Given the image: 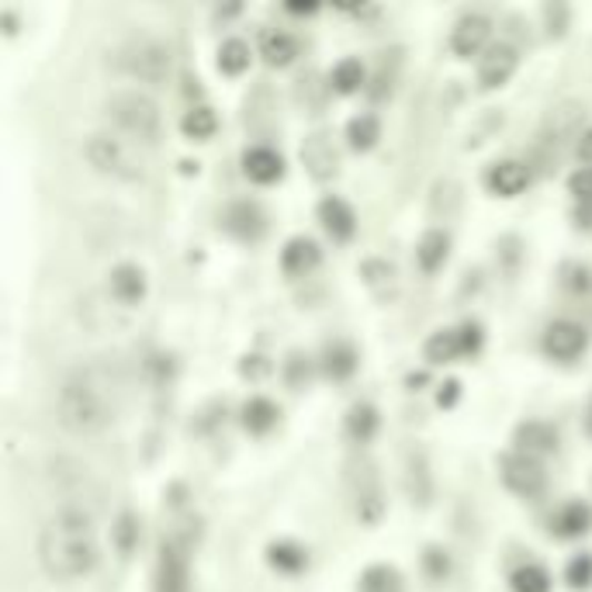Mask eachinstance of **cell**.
<instances>
[{"mask_svg":"<svg viewBox=\"0 0 592 592\" xmlns=\"http://www.w3.org/2000/svg\"><path fill=\"white\" fill-rule=\"evenodd\" d=\"M101 558L93 520L83 510H59L39 534V565L52 582H73L93 572Z\"/></svg>","mask_w":592,"mask_h":592,"instance_id":"1","label":"cell"},{"mask_svg":"<svg viewBox=\"0 0 592 592\" xmlns=\"http://www.w3.org/2000/svg\"><path fill=\"white\" fill-rule=\"evenodd\" d=\"M118 416V385L105 371L90 367L77 371L73 378L62 382L56 398V420L62 430L77 436H93L115 423Z\"/></svg>","mask_w":592,"mask_h":592,"instance_id":"2","label":"cell"},{"mask_svg":"<svg viewBox=\"0 0 592 592\" xmlns=\"http://www.w3.org/2000/svg\"><path fill=\"white\" fill-rule=\"evenodd\" d=\"M108 118L118 125L125 136H132L136 142H156L160 139V129H164V118H160V108H156L152 98L139 90H115L108 98Z\"/></svg>","mask_w":592,"mask_h":592,"instance_id":"3","label":"cell"},{"mask_svg":"<svg viewBox=\"0 0 592 592\" xmlns=\"http://www.w3.org/2000/svg\"><path fill=\"white\" fill-rule=\"evenodd\" d=\"M118 67L129 73L132 80H142V83H164L174 70V56H170V46L152 39V36H136L129 39L121 49H118Z\"/></svg>","mask_w":592,"mask_h":592,"instance_id":"4","label":"cell"},{"mask_svg":"<svg viewBox=\"0 0 592 592\" xmlns=\"http://www.w3.org/2000/svg\"><path fill=\"white\" fill-rule=\"evenodd\" d=\"M83 156L93 170L105 177H115V180H142V174H146L136 149L111 132H93L83 142Z\"/></svg>","mask_w":592,"mask_h":592,"instance_id":"5","label":"cell"},{"mask_svg":"<svg viewBox=\"0 0 592 592\" xmlns=\"http://www.w3.org/2000/svg\"><path fill=\"white\" fill-rule=\"evenodd\" d=\"M499 472H503L506 489L516 492V495H523V499L541 495V492H544V482H547L541 461H537V457H526V454H520V451L503 454V461H499Z\"/></svg>","mask_w":592,"mask_h":592,"instance_id":"6","label":"cell"},{"mask_svg":"<svg viewBox=\"0 0 592 592\" xmlns=\"http://www.w3.org/2000/svg\"><path fill=\"white\" fill-rule=\"evenodd\" d=\"M585 347H589V333H585V326H579L572 319H558L544 329V354L551 361L569 364V361L582 357Z\"/></svg>","mask_w":592,"mask_h":592,"instance_id":"7","label":"cell"},{"mask_svg":"<svg viewBox=\"0 0 592 592\" xmlns=\"http://www.w3.org/2000/svg\"><path fill=\"white\" fill-rule=\"evenodd\" d=\"M516 67H520V56H516L513 46H506V42L492 46V49L482 56V62H478V87H482V90L503 87V83L516 73Z\"/></svg>","mask_w":592,"mask_h":592,"instance_id":"8","label":"cell"},{"mask_svg":"<svg viewBox=\"0 0 592 592\" xmlns=\"http://www.w3.org/2000/svg\"><path fill=\"white\" fill-rule=\"evenodd\" d=\"M223 226H226V233H233L236 239L254 243V239L264 236L267 218H264V211H260L257 201H233V205L226 208V215H223Z\"/></svg>","mask_w":592,"mask_h":592,"instance_id":"9","label":"cell"},{"mask_svg":"<svg viewBox=\"0 0 592 592\" xmlns=\"http://www.w3.org/2000/svg\"><path fill=\"white\" fill-rule=\"evenodd\" d=\"M156 592H187V554L177 541H167L156 561Z\"/></svg>","mask_w":592,"mask_h":592,"instance_id":"10","label":"cell"},{"mask_svg":"<svg viewBox=\"0 0 592 592\" xmlns=\"http://www.w3.org/2000/svg\"><path fill=\"white\" fill-rule=\"evenodd\" d=\"M489 31H492V21L485 14H464L454 31H451V49L461 56V59H472L485 49L489 42Z\"/></svg>","mask_w":592,"mask_h":592,"instance_id":"11","label":"cell"},{"mask_svg":"<svg viewBox=\"0 0 592 592\" xmlns=\"http://www.w3.org/2000/svg\"><path fill=\"white\" fill-rule=\"evenodd\" d=\"M485 184H489V191L499 195V198H516V195L526 191V184H530V167L520 164V160H499V164L489 167Z\"/></svg>","mask_w":592,"mask_h":592,"instance_id":"12","label":"cell"},{"mask_svg":"<svg viewBox=\"0 0 592 592\" xmlns=\"http://www.w3.org/2000/svg\"><path fill=\"white\" fill-rule=\"evenodd\" d=\"M516 451L526 457H541V454H554L558 451V430L541 423V420H530L516 426Z\"/></svg>","mask_w":592,"mask_h":592,"instance_id":"13","label":"cell"},{"mask_svg":"<svg viewBox=\"0 0 592 592\" xmlns=\"http://www.w3.org/2000/svg\"><path fill=\"white\" fill-rule=\"evenodd\" d=\"M302 164L308 167V174L316 180H329L336 174V149L329 146L326 136H308L302 142Z\"/></svg>","mask_w":592,"mask_h":592,"instance_id":"14","label":"cell"},{"mask_svg":"<svg viewBox=\"0 0 592 592\" xmlns=\"http://www.w3.org/2000/svg\"><path fill=\"white\" fill-rule=\"evenodd\" d=\"M243 174L257 184H274L280 174H285V160L267 146H254L243 152Z\"/></svg>","mask_w":592,"mask_h":592,"instance_id":"15","label":"cell"},{"mask_svg":"<svg viewBox=\"0 0 592 592\" xmlns=\"http://www.w3.org/2000/svg\"><path fill=\"white\" fill-rule=\"evenodd\" d=\"M319 223L333 239H351L357 229V215L343 198H323L319 205Z\"/></svg>","mask_w":592,"mask_h":592,"instance_id":"16","label":"cell"},{"mask_svg":"<svg viewBox=\"0 0 592 592\" xmlns=\"http://www.w3.org/2000/svg\"><path fill=\"white\" fill-rule=\"evenodd\" d=\"M111 295L118 298V302H125V305H136V302H142V295H146V274L136 267V264H118L115 270H111Z\"/></svg>","mask_w":592,"mask_h":592,"instance_id":"17","label":"cell"},{"mask_svg":"<svg viewBox=\"0 0 592 592\" xmlns=\"http://www.w3.org/2000/svg\"><path fill=\"white\" fill-rule=\"evenodd\" d=\"M316 264H319V246L308 236H295L285 243V249H280V267H285L288 274H305Z\"/></svg>","mask_w":592,"mask_h":592,"instance_id":"18","label":"cell"},{"mask_svg":"<svg viewBox=\"0 0 592 592\" xmlns=\"http://www.w3.org/2000/svg\"><path fill=\"white\" fill-rule=\"evenodd\" d=\"M551 526H554V534L565 537V541L582 537V534H589V526H592V510L585 503H569V506L558 510Z\"/></svg>","mask_w":592,"mask_h":592,"instance_id":"19","label":"cell"},{"mask_svg":"<svg viewBox=\"0 0 592 592\" xmlns=\"http://www.w3.org/2000/svg\"><path fill=\"white\" fill-rule=\"evenodd\" d=\"M447 254H451V236L441 233V229H430V233L420 239V246H416V260H420V267H423L426 274L441 270L444 260H447Z\"/></svg>","mask_w":592,"mask_h":592,"instance_id":"20","label":"cell"},{"mask_svg":"<svg viewBox=\"0 0 592 592\" xmlns=\"http://www.w3.org/2000/svg\"><path fill=\"white\" fill-rule=\"evenodd\" d=\"M323 371L329 374L333 382H343V378H351V374L357 371V351L351 347V343H329V347L323 351Z\"/></svg>","mask_w":592,"mask_h":592,"instance_id":"21","label":"cell"},{"mask_svg":"<svg viewBox=\"0 0 592 592\" xmlns=\"http://www.w3.org/2000/svg\"><path fill=\"white\" fill-rule=\"evenodd\" d=\"M426 361L430 364H451L457 357H464V343H461V329H441V333H433L426 339Z\"/></svg>","mask_w":592,"mask_h":592,"instance_id":"22","label":"cell"},{"mask_svg":"<svg viewBox=\"0 0 592 592\" xmlns=\"http://www.w3.org/2000/svg\"><path fill=\"white\" fill-rule=\"evenodd\" d=\"M260 56L270 62V67H288V62L298 56V42L288 36V31H264V36H260Z\"/></svg>","mask_w":592,"mask_h":592,"instance_id":"23","label":"cell"},{"mask_svg":"<svg viewBox=\"0 0 592 592\" xmlns=\"http://www.w3.org/2000/svg\"><path fill=\"white\" fill-rule=\"evenodd\" d=\"M274 423H277V405H274L270 398L257 395V398H249V402L243 405V426H246L249 433H267Z\"/></svg>","mask_w":592,"mask_h":592,"instance_id":"24","label":"cell"},{"mask_svg":"<svg viewBox=\"0 0 592 592\" xmlns=\"http://www.w3.org/2000/svg\"><path fill=\"white\" fill-rule=\"evenodd\" d=\"M215 129H218V118H215V111H211L208 105H198V108H191V111L180 118V132H184L187 139L205 142V139L215 136Z\"/></svg>","mask_w":592,"mask_h":592,"instance_id":"25","label":"cell"},{"mask_svg":"<svg viewBox=\"0 0 592 592\" xmlns=\"http://www.w3.org/2000/svg\"><path fill=\"white\" fill-rule=\"evenodd\" d=\"M378 410L374 405H367V402H357L354 410L347 413V433L354 436L357 444H367L374 433H378Z\"/></svg>","mask_w":592,"mask_h":592,"instance_id":"26","label":"cell"},{"mask_svg":"<svg viewBox=\"0 0 592 592\" xmlns=\"http://www.w3.org/2000/svg\"><path fill=\"white\" fill-rule=\"evenodd\" d=\"M378 139H382V125H378V118H374V115H354L347 121V142H351V149L364 152Z\"/></svg>","mask_w":592,"mask_h":592,"instance_id":"27","label":"cell"},{"mask_svg":"<svg viewBox=\"0 0 592 592\" xmlns=\"http://www.w3.org/2000/svg\"><path fill=\"white\" fill-rule=\"evenodd\" d=\"M329 80H333V87H336L339 93H354V90L364 87L367 70H364L361 59H339L336 67H333V73H329Z\"/></svg>","mask_w":592,"mask_h":592,"instance_id":"28","label":"cell"},{"mask_svg":"<svg viewBox=\"0 0 592 592\" xmlns=\"http://www.w3.org/2000/svg\"><path fill=\"white\" fill-rule=\"evenodd\" d=\"M246 67H249V46L243 39H226L223 46H218V70L229 77H239Z\"/></svg>","mask_w":592,"mask_h":592,"instance_id":"29","label":"cell"},{"mask_svg":"<svg viewBox=\"0 0 592 592\" xmlns=\"http://www.w3.org/2000/svg\"><path fill=\"white\" fill-rule=\"evenodd\" d=\"M361 592H402V575L392 565H371L361 575Z\"/></svg>","mask_w":592,"mask_h":592,"instance_id":"30","label":"cell"},{"mask_svg":"<svg viewBox=\"0 0 592 592\" xmlns=\"http://www.w3.org/2000/svg\"><path fill=\"white\" fill-rule=\"evenodd\" d=\"M267 561L277 572H302L305 569V551L292 541H280V544H270Z\"/></svg>","mask_w":592,"mask_h":592,"instance_id":"31","label":"cell"},{"mask_svg":"<svg viewBox=\"0 0 592 592\" xmlns=\"http://www.w3.org/2000/svg\"><path fill=\"white\" fill-rule=\"evenodd\" d=\"M510 582L513 592H551V575L541 565H520Z\"/></svg>","mask_w":592,"mask_h":592,"instance_id":"32","label":"cell"},{"mask_svg":"<svg viewBox=\"0 0 592 592\" xmlns=\"http://www.w3.org/2000/svg\"><path fill=\"white\" fill-rule=\"evenodd\" d=\"M565 582L572 589H589L592 585V554H575L565 569Z\"/></svg>","mask_w":592,"mask_h":592,"instance_id":"33","label":"cell"},{"mask_svg":"<svg viewBox=\"0 0 592 592\" xmlns=\"http://www.w3.org/2000/svg\"><path fill=\"white\" fill-rule=\"evenodd\" d=\"M569 191L579 198V201H592V167H582L569 177Z\"/></svg>","mask_w":592,"mask_h":592,"instance_id":"34","label":"cell"},{"mask_svg":"<svg viewBox=\"0 0 592 592\" xmlns=\"http://www.w3.org/2000/svg\"><path fill=\"white\" fill-rule=\"evenodd\" d=\"M423 561H426V572H430L433 579H444V575L451 572V558H447V551H441V547H430Z\"/></svg>","mask_w":592,"mask_h":592,"instance_id":"35","label":"cell"},{"mask_svg":"<svg viewBox=\"0 0 592 592\" xmlns=\"http://www.w3.org/2000/svg\"><path fill=\"white\" fill-rule=\"evenodd\" d=\"M461 329V343H464V354H478L482 351V326L478 323H464Z\"/></svg>","mask_w":592,"mask_h":592,"instance_id":"36","label":"cell"},{"mask_svg":"<svg viewBox=\"0 0 592 592\" xmlns=\"http://www.w3.org/2000/svg\"><path fill=\"white\" fill-rule=\"evenodd\" d=\"M575 152H579V160H582V164H589V167H592V129H585V132L579 136Z\"/></svg>","mask_w":592,"mask_h":592,"instance_id":"37","label":"cell"},{"mask_svg":"<svg viewBox=\"0 0 592 592\" xmlns=\"http://www.w3.org/2000/svg\"><path fill=\"white\" fill-rule=\"evenodd\" d=\"M132 516H121V523H118V544H121V551H129L132 547Z\"/></svg>","mask_w":592,"mask_h":592,"instance_id":"38","label":"cell"},{"mask_svg":"<svg viewBox=\"0 0 592 592\" xmlns=\"http://www.w3.org/2000/svg\"><path fill=\"white\" fill-rule=\"evenodd\" d=\"M575 223H579L582 229H592V201H579V205H575Z\"/></svg>","mask_w":592,"mask_h":592,"instance_id":"39","label":"cell"},{"mask_svg":"<svg viewBox=\"0 0 592 592\" xmlns=\"http://www.w3.org/2000/svg\"><path fill=\"white\" fill-rule=\"evenodd\" d=\"M444 388H447V392H441V405H451V402L457 398V388H461V385H457V382H447Z\"/></svg>","mask_w":592,"mask_h":592,"instance_id":"40","label":"cell"},{"mask_svg":"<svg viewBox=\"0 0 592 592\" xmlns=\"http://www.w3.org/2000/svg\"><path fill=\"white\" fill-rule=\"evenodd\" d=\"M585 426H589V433H592V405H589V416H585Z\"/></svg>","mask_w":592,"mask_h":592,"instance_id":"41","label":"cell"}]
</instances>
